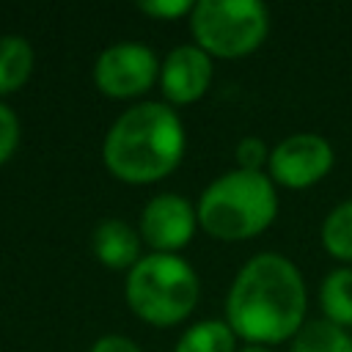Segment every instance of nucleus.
Segmentation results:
<instances>
[{
	"label": "nucleus",
	"instance_id": "obj_5",
	"mask_svg": "<svg viewBox=\"0 0 352 352\" xmlns=\"http://www.w3.org/2000/svg\"><path fill=\"white\" fill-rule=\"evenodd\" d=\"M187 19L192 41L212 58H242L270 33V11L261 0H198Z\"/></svg>",
	"mask_w": 352,
	"mask_h": 352
},
{
	"label": "nucleus",
	"instance_id": "obj_16",
	"mask_svg": "<svg viewBox=\"0 0 352 352\" xmlns=\"http://www.w3.org/2000/svg\"><path fill=\"white\" fill-rule=\"evenodd\" d=\"M236 168L242 170H267V160H270V146L258 138V135H245L236 143Z\"/></svg>",
	"mask_w": 352,
	"mask_h": 352
},
{
	"label": "nucleus",
	"instance_id": "obj_10",
	"mask_svg": "<svg viewBox=\"0 0 352 352\" xmlns=\"http://www.w3.org/2000/svg\"><path fill=\"white\" fill-rule=\"evenodd\" d=\"M94 256L110 270H132L143 256V236L121 217H104L91 234Z\"/></svg>",
	"mask_w": 352,
	"mask_h": 352
},
{
	"label": "nucleus",
	"instance_id": "obj_17",
	"mask_svg": "<svg viewBox=\"0 0 352 352\" xmlns=\"http://www.w3.org/2000/svg\"><path fill=\"white\" fill-rule=\"evenodd\" d=\"M19 132H22V126H19L16 113L0 99V165L14 157V151L19 146Z\"/></svg>",
	"mask_w": 352,
	"mask_h": 352
},
{
	"label": "nucleus",
	"instance_id": "obj_11",
	"mask_svg": "<svg viewBox=\"0 0 352 352\" xmlns=\"http://www.w3.org/2000/svg\"><path fill=\"white\" fill-rule=\"evenodd\" d=\"M36 66L33 44L19 33H3L0 36V99L19 91Z\"/></svg>",
	"mask_w": 352,
	"mask_h": 352
},
{
	"label": "nucleus",
	"instance_id": "obj_2",
	"mask_svg": "<svg viewBox=\"0 0 352 352\" xmlns=\"http://www.w3.org/2000/svg\"><path fill=\"white\" fill-rule=\"evenodd\" d=\"M187 132L168 102L143 99L116 116L102 140L104 168L129 184H151L168 176L184 157Z\"/></svg>",
	"mask_w": 352,
	"mask_h": 352
},
{
	"label": "nucleus",
	"instance_id": "obj_8",
	"mask_svg": "<svg viewBox=\"0 0 352 352\" xmlns=\"http://www.w3.org/2000/svg\"><path fill=\"white\" fill-rule=\"evenodd\" d=\"M195 228H198V212L179 192L151 195L143 204L138 220L143 245H148L151 253H179L192 239Z\"/></svg>",
	"mask_w": 352,
	"mask_h": 352
},
{
	"label": "nucleus",
	"instance_id": "obj_9",
	"mask_svg": "<svg viewBox=\"0 0 352 352\" xmlns=\"http://www.w3.org/2000/svg\"><path fill=\"white\" fill-rule=\"evenodd\" d=\"M212 74H214L212 55L192 41V44H176L173 50L165 52L157 82L165 102L176 107L201 99L209 91Z\"/></svg>",
	"mask_w": 352,
	"mask_h": 352
},
{
	"label": "nucleus",
	"instance_id": "obj_4",
	"mask_svg": "<svg viewBox=\"0 0 352 352\" xmlns=\"http://www.w3.org/2000/svg\"><path fill=\"white\" fill-rule=\"evenodd\" d=\"M198 294V272L179 253H143L124 280V297L132 314L157 327L184 322Z\"/></svg>",
	"mask_w": 352,
	"mask_h": 352
},
{
	"label": "nucleus",
	"instance_id": "obj_3",
	"mask_svg": "<svg viewBox=\"0 0 352 352\" xmlns=\"http://www.w3.org/2000/svg\"><path fill=\"white\" fill-rule=\"evenodd\" d=\"M198 226L223 242L261 234L278 214V190L267 170L231 168L214 176L195 204Z\"/></svg>",
	"mask_w": 352,
	"mask_h": 352
},
{
	"label": "nucleus",
	"instance_id": "obj_6",
	"mask_svg": "<svg viewBox=\"0 0 352 352\" xmlns=\"http://www.w3.org/2000/svg\"><path fill=\"white\" fill-rule=\"evenodd\" d=\"M160 63L143 41H113L94 60V85L113 99L140 96L160 80Z\"/></svg>",
	"mask_w": 352,
	"mask_h": 352
},
{
	"label": "nucleus",
	"instance_id": "obj_12",
	"mask_svg": "<svg viewBox=\"0 0 352 352\" xmlns=\"http://www.w3.org/2000/svg\"><path fill=\"white\" fill-rule=\"evenodd\" d=\"M289 352H352V336L346 327L319 316L305 319L294 333Z\"/></svg>",
	"mask_w": 352,
	"mask_h": 352
},
{
	"label": "nucleus",
	"instance_id": "obj_18",
	"mask_svg": "<svg viewBox=\"0 0 352 352\" xmlns=\"http://www.w3.org/2000/svg\"><path fill=\"white\" fill-rule=\"evenodd\" d=\"M192 0H140L138 8L148 16H157V19H176V16H190L192 11Z\"/></svg>",
	"mask_w": 352,
	"mask_h": 352
},
{
	"label": "nucleus",
	"instance_id": "obj_14",
	"mask_svg": "<svg viewBox=\"0 0 352 352\" xmlns=\"http://www.w3.org/2000/svg\"><path fill=\"white\" fill-rule=\"evenodd\" d=\"M173 352H236V333L226 319H201L176 338Z\"/></svg>",
	"mask_w": 352,
	"mask_h": 352
},
{
	"label": "nucleus",
	"instance_id": "obj_15",
	"mask_svg": "<svg viewBox=\"0 0 352 352\" xmlns=\"http://www.w3.org/2000/svg\"><path fill=\"white\" fill-rule=\"evenodd\" d=\"M319 236L330 256H336L341 261H352V198L336 204L324 214Z\"/></svg>",
	"mask_w": 352,
	"mask_h": 352
},
{
	"label": "nucleus",
	"instance_id": "obj_20",
	"mask_svg": "<svg viewBox=\"0 0 352 352\" xmlns=\"http://www.w3.org/2000/svg\"><path fill=\"white\" fill-rule=\"evenodd\" d=\"M236 352H275V349H270V346H264V344H245V346L236 349Z\"/></svg>",
	"mask_w": 352,
	"mask_h": 352
},
{
	"label": "nucleus",
	"instance_id": "obj_1",
	"mask_svg": "<svg viewBox=\"0 0 352 352\" xmlns=\"http://www.w3.org/2000/svg\"><path fill=\"white\" fill-rule=\"evenodd\" d=\"M308 289L297 264L275 250L250 256L226 294V322L248 344L292 341L305 322Z\"/></svg>",
	"mask_w": 352,
	"mask_h": 352
},
{
	"label": "nucleus",
	"instance_id": "obj_13",
	"mask_svg": "<svg viewBox=\"0 0 352 352\" xmlns=\"http://www.w3.org/2000/svg\"><path fill=\"white\" fill-rule=\"evenodd\" d=\"M319 305H322V316L341 324V327H352V267L341 264L333 267L319 286Z\"/></svg>",
	"mask_w": 352,
	"mask_h": 352
},
{
	"label": "nucleus",
	"instance_id": "obj_19",
	"mask_svg": "<svg viewBox=\"0 0 352 352\" xmlns=\"http://www.w3.org/2000/svg\"><path fill=\"white\" fill-rule=\"evenodd\" d=\"M88 352H143L129 336H121V333H104L99 336Z\"/></svg>",
	"mask_w": 352,
	"mask_h": 352
},
{
	"label": "nucleus",
	"instance_id": "obj_7",
	"mask_svg": "<svg viewBox=\"0 0 352 352\" xmlns=\"http://www.w3.org/2000/svg\"><path fill=\"white\" fill-rule=\"evenodd\" d=\"M333 146L319 132H292L270 148L267 176L292 190H302L324 179L333 168Z\"/></svg>",
	"mask_w": 352,
	"mask_h": 352
}]
</instances>
